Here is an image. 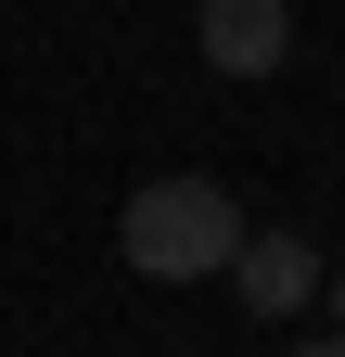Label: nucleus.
<instances>
[{
  "label": "nucleus",
  "mask_w": 345,
  "mask_h": 357,
  "mask_svg": "<svg viewBox=\"0 0 345 357\" xmlns=\"http://www.w3.org/2000/svg\"><path fill=\"white\" fill-rule=\"evenodd\" d=\"M115 243H128L141 281H218L230 243H243V204L218 192V178H141L128 217H115Z\"/></svg>",
  "instance_id": "nucleus-1"
},
{
  "label": "nucleus",
  "mask_w": 345,
  "mask_h": 357,
  "mask_svg": "<svg viewBox=\"0 0 345 357\" xmlns=\"http://www.w3.org/2000/svg\"><path fill=\"white\" fill-rule=\"evenodd\" d=\"M320 268H332V255H320L307 230H243V243H230V268H218V281H230V294L256 306V319H294V306L320 294Z\"/></svg>",
  "instance_id": "nucleus-2"
},
{
  "label": "nucleus",
  "mask_w": 345,
  "mask_h": 357,
  "mask_svg": "<svg viewBox=\"0 0 345 357\" xmlns=\"http://www.w3.org/2000/svg\"><path fill=\"white\" fill-rule=\"evenodd\" d=\"M294 52V0H205V64L218 77H269Z\"/></svg>",
  "instance_id": "nucleus-3"
},
{
  "label": "nucleus",
  "mask_w": 345,
  "mask_h": 357,
  "mask_svg": "<svg viewBox=\"0 0 345 357\" xmlns=\"http://www.w3.org/2000/svg\"><path fill=\"white\" fill-rule=\"evenodd\" d=\"M320 281H332V332H345V268H320Z\"/></svg>",
  "instance_id": "nucleus-4"
}]
</instances>
